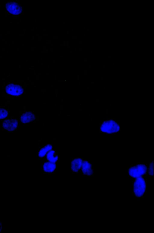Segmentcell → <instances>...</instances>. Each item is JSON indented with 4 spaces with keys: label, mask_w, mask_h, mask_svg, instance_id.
Here are the masks:
<instances>
[{
    "label": "cell",
    "mask_w": 154,
    "mask_h": 233,
    "mask_svg": "<svg viewBox=\"0 0 154 233\" xmlns=\"http://www.w3.org/2000/svg\"><path fill=\"white\" fill-rule=\"evenodd\" d=\"M80 173L82 175L86 178H90L94 174V168L92 161L90 160H84Z\"/></svg>",
    "instance_id": "277c9868"
},
{
    "label": "cell",
    "mask_w": 154,
    "mask_h": 233,
    "mask_svg": "<svg viewBox=\"0 0 154 233\" xmlns=\"http://www.w3.org/2000/svg\"><path fill=\"white\" fill-rule=\"evenodd\" d=\"M42 173L43 175H52L56 174L57 163L42 160Z\"/></svg>",
    "instance_id": "5b68a950"
},
{
    "label": "cell",
    "mask_w": 154,
    "mask_h": 233,
    "mask_svg": "<svg viewBox=\"0 0 154 233\" xmlns=\"http://www.w3.org/2000/svg\"><path fill=\"white\" fill-rule=\"evenodd\" d=\"M18 126V121L16 119L10 118L4 121L3 128L5 130L11 131L16 129Z\"/></svg>",
    "instance_id": "9c48e42d"
},
{
    "label": "cell",
    "mask_w": 154,
    "mask_h": 233,
    "mask_svg": "<svg viewBox=\"0 0 154 233\" xmlns=\"http://www.w3.org/2000/svg\"><path fill=\"white\" fill-rule=\"evenodd\" d=\"M5 7L8 12L14 15H20L23 11L22 6L17 1L8 2L6 4Z\"/></svg>",
    "instance_id": "52a82bcc"
},
{
    "label": "cell",
    "mask_w": 154,
    "mask_h": 233,
    "mask_svg": "<svg viewBox=\"0 0 154 233\" xmlns=\"http://www.w3.org/2000/svg\"><path fill=\"white\" fill-rule=\"evenodd\" d=\"M35 115L32 112L27 111L21 116L20 120L23 123H28L33 121L35 119Z\"/></svg>",
    "instance_id": "7c38bea8"
},
{
    "label": "cell",
    "mask_w": 154,
    "mask_h": 233,
    "mask_svg": "<svg viewBox=\"0 0 154 233\" xmlns=\"http://www.w3.org/2000/svg\"><path fill=\"white\" fill-rule=\"evenodd\" d=\"M5 91L7 94L11 96H17L23 94L24 89L20 84L10 83L6 86Z\"/></svg>",
    "instance_id": "8992f818"
},
{
    "label": "cell",
    "mask_w": 154,
    "mask_h": 233,
    "mask_svg": "<svg viewBox=\"0 0 154 233\" xmlns=\"http://www.w3.org/2000/svg\"><path fill=\"white\" fill-rule=\"evenodd\" d=\"M85 158L83 157H77L71 160V173L72 174L80 173L82 165Z\"/></svg>",
    "instance_id": "ba28073f"
},
{
    "label": "cell",
    "mask_w": 154,
    "mask_h": 233,
    "mask_svg": "<svg viewBox=\"0 0 154 233\" xmlns=\"http://www.w3.org/2000/svg\"><path fill=\"white\" fill-rule=\"evenodd\" d=\"M147 176L150 177H153V162L151 161L148 164L147 171Z\"/></svg>",
    "instance_id": "4fadbf2b"
},
{
    "label": "cell",
    "mask_w": 154,
    "mask_h": 233,
    "mask_svg": "<svg viewBox=\"0 0 154 233\" xmlns=\"http://www.w3.org/2000/svg\"><path fill=\"white\" fill-rule=\"evenodd\" d=\"M42 160L58 163L59 161V155L56 150L52 149L47 153L45 158Z\"/></svg>",
    "instance_id": "30bf717a"
},
{
    "label": "cell",
    "mask_w": 154,
    "mask_h": 233,
    "mask_svg": "<svg viewBox=\"0 0 154 233\" xmlns=\"http://www.w3.org/2000/svg\"><path fill=\"white\" fill-rule=\"evenodd\" d=\"M8 113L7 109L5 108L0 107V120L6 118Z\"/></svg>",
    "instance_id": "5bb4252c"
},
{
    "label": "cell",
    "mask_w": 154,
    "mask_h": 233,
    "mask_svg": "<svg viewBox=\"0 0 154 233\" xmlns=\"http://www.w3.org/2000/svg\"><path fill=\"white\" fill-rule=\"evenodd\" d=\"M121 127L117 121L112 119L103 121L100 125V131L101 134H118L120 131Z\"/></svg>",
    "instance_id": "7a4b0ae2"
},
{
    "label": "cell",
    "mask_w": 154,
    "mask_h": 233,
    "mask_svg": "<svg viewBox=\"0 0 154 233\" xmlns=\"http://www.w3.org/2000/svg\"><path fill=\"white\" fill-rule=\"evenodd\" d=\"M53 146L52 143H49L41 147L38 149V159L42 160L44 159L47 153L52 149Z\"/></svg>",
    "instance_id": "8fae6325"
},
{
    "label": "cell",
    "mask_w": 154,
    "mask_h": 233,
    "mask_svg": "<svg viewBox=\"0 0 154 233\" xmlns=\"http://www.w3.org/2000/svg\"><path fill=\"white\" fill-rule=\"evenodd\" d=\"M147 176L132 179V195L138 201L142 200L146 195Z\"/></svg>",
    "instance_id": "6da1fadb"
},
{
    "label": "cell",
    "mask_w": 154,
    "mask_h": 233,
    "mask_svg": "<svg viewBox=\"0 0 154 233\" xmlns=\"http://www.w3.org/2000/svg\"><path fill=\"white\" fill-rule=\"evenodd\" d=\"M148 166V164L145 163L131 165L127 169V175L133 179L147 174Z\"/></svg>",
    "instance_id": "3957f363"
}]
</instances>
